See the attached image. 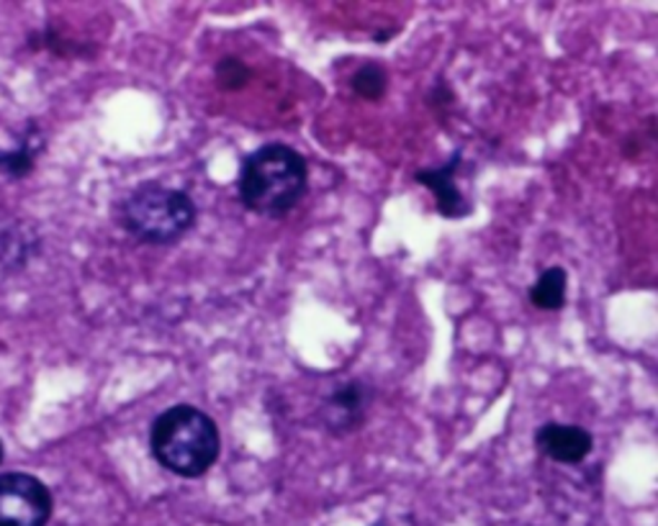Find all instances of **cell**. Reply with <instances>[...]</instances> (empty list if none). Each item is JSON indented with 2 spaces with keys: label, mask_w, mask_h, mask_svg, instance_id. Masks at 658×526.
I'll use <instances>...</instances> for the list:
<instances>
[{
  "label": "cell",
  "mask_w": 658,
  "mask_h": 526,
  "mask_svg": "<svg viewBox=\"0 0 658 526\" xmlns=\"http://www.w3.org/2000/svg\"><path fill=\"white\" fill-rule=\"evenodd\" d=\"M310 188V165L288 145H263L239 167L237 190L247 211L281 219L298 206Z\"/></svg>",
  "instance_id": "cell-1"
},
{
  "label": "cell",
  "mask_w": 658,
  "mask_h": 526,
  "mask_svg": "<svg viewBox=\"0 0 658 526\" xmlns=\"http://www.w3.org/2000/svg\"><path fill=\"white\" fill-rule=\"evenodd\" d=\"M149 447L165 470L196 480L219 460L222 437L219 427L202 408L178 404L157 416L149 429Z\"/></svg>",
  "instance_id": "cell-2"
},
{
  "label": "cell",
  "mask_w": 658,
  "mask_h": 526,
  "mask_svg": "<svg viewBox=\"0 0 658 526\" xmlns=\"http://www.w3.org/2000/svg\"><path fill=\"white\" fill-rule=\"evenodd\" d=\"M119 224L145 245H173L196 224V204L178 188L141 182L119 204Z\"/></svg>",
  "instance_id": "cell-3"
},
{
  "label": "cell",
  "mask_w": 658,
  "mask_h": 526,
  "mask_svg": "<svg viewBox=\"0 0 658 526\" xmlns=\"http://www.w3.org/2000/svg\"><path fill=\"white\" fill-rule=\"evenodd\" d=\"M52 506V494L35 475H0V526H47Z\"/></svg>",
  "instance_id": "cell-4"
},
{
  "label": "cell",
  "mask_w": 658,
  "mask_h": 526,
  "mask_svg": "<svg viewBox=\"0 0 658 526\" xmlns=\"http://www.w3.org/2000/svg\"><path fill=\"white\" fill-rule=\"evenodd\" d=\"M371 390L361 380H347L337 386L324 400L322 419L327 431L335 437H345L347 431L357 429L365 419V408H369Z\"/></svg>",
  "instance_id": "cell-5"
},
{
  "label": "cell",
  "mask_w": 658,
  "mask_h": 526,
  "mask_svg": "<svg viewBox=\"0 0 658 526\" xmlns=\"http://www.w3.org/2000/svg\"><path fill=\"white\" fill-rule=\"evenodd\" d=\"M536 447L548 460L561 465H579L585 463L591 449H595V437L585 427L573 424H543L536 431Z\"/></svg>",
  "instance_id": "cell-6"
},
{
  "label": "cell",
  "mask_w": 658,
  "mask_h": 526,
  "mask_svg": "<svg viewBox=\"0 0 658 526\" xmlns=\"http://www.w3.org/2000/svg\"><path fill=\"white\" fill-rule=\"evenodd\" d=\"M461 149L440 167H428V170L414 172V180L422 182L430 193H435L438 198V211L445 219H463V216L471 214V204L463 198L461 190H458L455 182V172L461 167Z\"/></svg>",
  "instance_id": "cell-7"
},
{
  "label": "cell",
  "mask_w": 658,
  "mask_h": 526,
  "mask_svg": "<svg viewBox=\"0 0 658 526\" xmlns=\"http://www.w3.org/2000/svg\"><path fill=\"white\" fill-rule=\"evenodd\" d=\"M41 149H45V139L37 127H29L23 133L19 147L16 149H0V175L6 178H23L35 170V162Z\"/></svg>",
  "instance_id": "cell-8"
},
{
  "label": "cell",
  "mask_w": 658,
  "mask_h": 526,
  "mask_svg": "<svg viewBox=\"0 0 658 526\" xmlns=\"http://www.w3.org/2000/svg\"><path fill=\"white\" fill-rule=\"evenodd\" d=\"M566 286H569V275H566L563 267H548V270L540 272L536 286H530L528 290L530 304L540 308V311H558L566 304Z\"/></svg>",
  "instance_id": "cell-9"
},
{
  "label": "cell",
  "mask_w": 658,
  "mask_h": 526,
  "mask_svg": "<svg viewBox=\"0 0 658 526\" xmlns=\"http://www.w3.org/2000/svg\"><path fill=\"white\" fill-rule=\"evenodd\" d=\"M386 88H389V72L383 70L379 62L363 64L361 70L353 75V90L365 100L383 98Z\"/></svg>",
  "instance_id": "cell-10"
},
{
  "label": "cell",
  "mask_w": 658,
  "mask_h": 526,
  "mask_svg": "<svg viewBox=\"0 0 658 526\" xmlns=\"http://www.w3.org/2000/svg\"><path fill=\"white\" fill-rule=\"evenodd\" d=\"M247 80H249L247 64L243 60H237V57H227V60L216 64V82H219L224 90L245 88Z\"/></svg>",
  "instance_id": "cell-11"
},
{
  "label": "cell",
  "mask_w": 658,
  "mask_h": 526,
  "mask_svg": "<svg viewBox=\"0 0 658 526\" xmlns=\"http://www.w3.org/2000/svg\"><path fill=\"white\" fill-rule=\"evenodd\" d=\"M0 463H3V445H0Z\"/></svg>",
  "instance_id": "cell-12"
}]
</instances>
